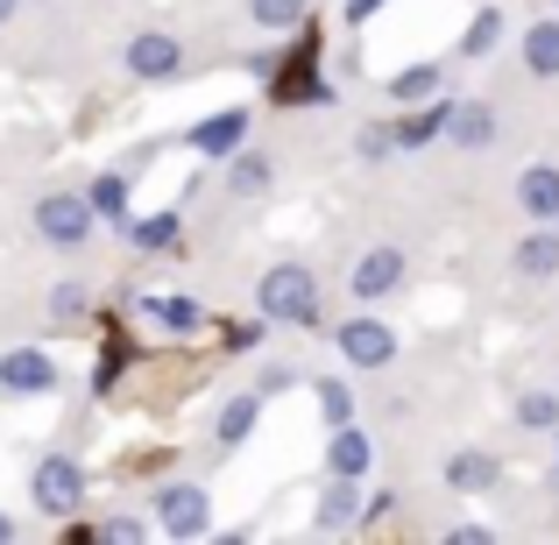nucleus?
<instances>
[{
    "label": "nucleus",
    "mask_w": 559,
    "mask_h": 545,
    "mask_svg": "<svg viewBox=\"0 0 559 545\" xmlns=\"http://www.w3.org/2000/svg\"><path fill=\"white\" fill-rule=\"evenodd\" d=\"M255 305H262V319H276V327H312L319 319V276L298 270V262H276V270H262Z\"/></svg>",
    "instance_id": "obj_1"
},
{
    "label": "nucleus",
    "mask_w": 559,
    "mask_h": 545,
    "mask_svg": "<svg viewBox=\"0 0 559 545\" xmlns=\"http://www.w3.org/2000/svg\"><path fill=\"white\" fill-rule=\"evenodd\" d=\"M93 199L85 191H50V199H36V234L43 241H57V248H79L85 234H93Z\"/></svg>",
    "instance_id": "obj_2"
},
{
    "label": "nucleus",
    "mask_w": 559,
    "mask_h": 545,
    "mask_svg": "<svg viewBox=\"0 0 559 545\" xmlns=\"http://www.w3.org/2000/svg\"><path fill=\"white\" fill-rule=\"evenodd\" d=\"M28 496H36V510H43V518H71V510L85 503V475H79V461L50 453V461L36 467V482H28Z\"/></svg>",
    "instance_id": "obj_3"
},
{
    "label": "nucleus",
    "mask_w": 559,
    "mask_h": 545,
    "mask_svg": "<svg viewBox=\"0 0 559 545\" xmlns=\"http://www.w3.org/2000/svg\"><path fill=\"white\" fill-rule=\"evenodd\" d=\"M205 524H213V510H205V489H199V482H170V489L156 496V532L199 538Z\"/></svg>",
    "instance_id": "obj_4"
},
{
    "label": "nucleus",
    "mask_w": 559,
    "mask_h": 545,
    "mask_svg": "<svg viewBox=\"0 0 559 545\" xmlns=\"http://www.w3.org/2000/svg\"><path fill=\"white\" fill-rule=\"evenodd\" d=\"M333 341H341V355L355 362V368H390L396 362V333L382 327L376 312H361V319H347L341 333H333Z\"/></svg>",
    "instance_id": "obj_5"
},
{
    "label": "nucleus",
    "mask_w": 559,
    "mask_h": 545,
    "mask_svg": "<svg viewBox=\"0 0 559 545\" xmlns=\"http://www.w3.org/2000/svg\"><path fill=\"white\" fill-rule=\"evenodd\" d=\"M121 64L135 71V79H178L185 71V43L164 36V28H142V36L121 50Z\"/></svg>",
    "instance_id": "obj_6"
},
{
    "label": "nucleus",
    "mask_w": 559,
    "mask_h": 545,
    "mask_svg": "<svg viewBox=\"0 0 559 545\" xmlns=\"http://www.w3.org/2000/svg\"><path fill=\"white\" fill-rule=\"evenodd\" d=\"M0 390H8V396H43V390H57V362L36 355V347H8V355H0Z\"/></svg>",
    "instance_id": "obj_7"
},
{
    "label": "nucleus",
    "mask_w": 559,
    "mask_h": 545,
    "mask_svg": "<svg viewBox=\"0 0 559 545\" xmlns=\"http://www.w3.org/2000/svg\"><path fill=\"white\" fill-rule=\"evenodd\" d=\"M361 503H369V496H361V482L355 475H333L326 489H319L312 524H319V532H347V524H361Z\"/></svg>",
    "instance_id": "obj_8"
},
{
    "label": "nucleus",
    "mask_w": 559,
    "mask_h": 545,
    "mask_svg": "<svg viewBox=\"0 0 559 545\" xmlns=\"http://www.w3.org/2000/svg\"><path fill=\"white\" fill-rule=\"evenodd\" d=\"M347 284H355V298H390L396 284H404V248H369V256L355 262V276H347Z\"/></svg>",
    "instance_id": "obj_9"
},
{
    "label": "nucleus",
    "mask_w": 559,
    "mask_h": 545,
    "mask_svg": "<svg viewBox=\"0 0 559 545\" xmlns=\"http://www.w3.org/2000/svg\"><path fill=\"white\" fill-rule=\"evenodd\" d=\"M447 142H453V150H489V142H496V107H489V99H453Z\"/></svg>",
    "instance_id": "obj_10"
},
{
    "label": "nucleus",
    "mask_w": 559,
    "mask_h": 545,
    "mask_svg": "<svg viewBox=\"0 0 559 545\" xmlns=\"http://www.w3.org/2000/svg\"><path fill=\"white\" fill-rule=\"evenodd\" d=\"M518 205H524V220H559V164H532L518 178Z\"/></svg>",
    "instance_id": "obj_11"
},
{
    "label": "nucleus",
    "mask_w": 559,
    "mask_h": 545,
    "mask_svg": "<svg viewBox=\"0 0 559 545\" xmlns=\"http://www.w3.org/2000/svg\"><path fill=\"white\" fill-rule=\"evenodd\" d=\"M369 461H376V447H369V433H361V425L355 418H347V425H333V439H326V467H333V475H369Z\"/></svg>",
    "instance_id": "obj_12"
},
{
    "label": "nucleus",
    "mask_w": 559,
    "mask_h": 545,
    "mask_svg": "<svg viewBox=\"0 0 559 545\" xmlns=\"http://www.w3.org/2000/svg\"><path fill=\"white\" fill-rule=\"evenodd\" d=\"M241 142H248V114L241 107H227V114H213V121L191 128V150L199 156H234Z\"/></svg>",
    "instance_id": "obj_13"
},
{
    "label": "nucleus",
    "mask_w": 559,
    "mask_h": 545,
    "mask_svg": "<svg viewBox=\"0 0 559 545\" xmlns=\"http://www.w3.org/2000/svg\"><path fill=\"white\" fill-rule=\"evenodd\" d=\"M510 270L518 276H532V284H546V276H559V234H524L518 241V256H510Z\"/></svg>",
    "instance_id": "obj_14"
},
{
    "label": "nucleus",
    "mask_w": 559,
    "mask_h": 545,
    "mask_svg": "<svg viewBox=\"0 0 559 545\" xmlns=\"http://www.w3.org/2000/svg\"><path fill=\"white\" fill-rule=\"evenodd\" d=\"M524 71H532V79H559V14L524 28Z\"/></svg>",
    "instance_id": "obj_15"
},
{
    "label": "nucleus",
    "mask_w": 559,
    "mask_h": 545,
    "mask_svg": "<svg viewBox=\"0 0 559 545\" xmlns=\"http://www.w3.org/2000/svg\"><path fill=\"white\" fill-rule=\"evenodd\" d=\"M496 482V453H481V447H461L447 461V489H461V496H475V489H489Z\"/></svg>",
    "instance_id": "obj_16"
},
{
    "label": "nucleus",
    "mask_w": 559,
    "mask_h": 545,
    "mask_svg": "<svg viewBox=\"0 0 559 545\" xmlns=\"http://www.w3.org/2000/svg\"><path fill=\"white\" fill-rule=\"evenodd\" d=\"M447 114H453V99L432 93V107H418V114H404V121H396V150H418V142L447 135Z\"/></svg>",
    "instance_id": "obj_17"
},
{
    "label": "nucleus",
    "mask_w": 559,
    "mask_h": 545,
    "mask_svg": "<svg viewBox=\"0 0 559 545\" xmlns=\"http://www.w3.org/2000/svg\"><path fill=\"white\" fill-rule=\"evenodd\" d=\"M439 85H447V71H439V64H411V71H396V79H390V99H396V107H418V99H432Z\"/></svg>",
    "instance_id": "obj_18"
},
{
    "label": "nucleus",
    "mask_w": 559,
    "mask_h": 545,
    "mask_svg": "<svg viewBox=\"0 0 559 545\" xmlns=\"http://www.w3.org/2000/svg\"><path fill=\"white\" fill-rule=\"evenodd\" d=\"M227 185H234V199H262V191H270V156H241L234 150L227 156Z\"/></svg>",
    "instance_id": "obj_19"
},
{
    "label": "nucleus",
    "mask_w": 559,
    "mask_h": 545,
    "mask_svg": "<svg viewBox=\"0 0 559 545\" xmlns=\"http://www.w3.org/2000/svg\"><path fill=\"white\" fill-rule=\"evenodd\" d=\"M85 199H93V213H99V220H114V227H128V178H121V170H107V178H93V191H85Z\"/></svg>",
    "instance_id": "obj_20"
},
{
    "label": "nucleus",
    "mask_w": 559,
    "mask_h": 545,
    "mask_svg": "<svg viewBox=\"0 0 559 545\" xmlns=\"http://www.w3.org/2000/svg\"><path fill=\"white\" fill-rule=\"evenodd\" d=\"M518 425H532V433H559V382H552V390H524L518 396Z\"/></svg>",
    "instance_id": "obj_21"
},
{
    "label": "nucleus",
    "mask_w": 559,
    "mask_h": 545,
    "mask_svg": "<svg viewBox=\"0 0 559 545\" xmlns=\"http://www.w3.org/2000/svg\"><path fill=\"white\" fill-rule=\"evenodd\" d=\"M255 411H262V390H241L227 411H219V439H227V447H241V439L255 433Z\"/></svg>",
    "instance_id": "obj_22"
},
{
    "label": "nucleus",
    "mask_w": 559,
    "mask_h": 545,
    "mask_svg": "<svg viewBox=\"0 0 559 545\" xmlns=\"http://www.w3.org/2000/svg\"><path fill=\"white\" fill-rule=\"evenodd\" d=\"M496 43H503V8H481L475 22H467V36H461V57H489Z\"/></svg>",
    "instance_id": "obj_23"
},
{
    "label": "nucleus",
    "mask_w": 559,
    "mask_h": 545,
    "mask_svg": "<svg viewBox=\"0 0 559 545\" xmlns=\"http://www.w3.org/2000/svg\"><path fill=\"white\" fill-rule=\"evenodd\" d=\"M121 234H135L142 248H178V213H150V220H128Z\"/></svg>",
    "instance_id": "obj_24"
},
{
    "label": "nucleus",
    "mask_w": 559,
    "mask_h": 545,
    "mask_svg": "<svg viewBox=\"0 0 559 545\" xmlns=\"http://www.w3.org/2000/svg\"><path fill=\"white\" fill-rule=\"evenodd\" d=\"M150 319L170 327V333H191V327H199V305H191V298H150Z\"/></svg>",
    "instance_id": "obj_25"
},
{
    "label": "nucleus",
    "mask_w": 559,
    "mask_h": 545,
    "mask_svg": "<svg viewBox=\"0 0 559 545\" xmlns=\"http://www.w3.org/2000/svg\"><path fill=\"white\" fill-rule=\"evenodd\" d=\"M312 390H319V418H326V425L355 418V390H347V382H312Z\"/></svg>",
    "instance_id": "obj_26"
},
{
    "label": "nucleus",
    "mask_w": 559,
    "mask_h": 545,
    "mask_svg": "<svg viewBox=\"0 0 559 545\" xmlns=\"http://www.w3.org/2000/svg\"><path fill=\"white\" fill-rule=\"evenodd\" d=\"M248 14H255L262 28H298L305 22V0H248Z\"/></svg>",
    "instance_id": "obj_27"
},
{
    "label": "nucleus",
    "mask_w": 559,
    "mask_h": 545,
    "mask_svg": "<svg viewBox=\"0 0 559 545\" xmlns=\"http://www.w3.org/2000/svg\"><path fill=\"white\" fill-rule=\"evenodd\" d=\"M50 312L57 319H85V284H57L50 291Z\"/></svg>",
    "instance_id": "obj_28"
},
{
    "label": "nucleus",
    "mask_w": 559,
    "mask_h": 545,
    "mask_svg": "<svg viewBox=\"0 0 559 545\" xmlns=\"http://www.w3.org/2000/svg\"><path fill=\"white\" fill-rule=\"evenodd\" d=\"M390 150H396V128H361V156H369V164H382Z\"/></svg>",
    "instance_id": "obj_29"
},
{
    "label": "nucleus",
    "mask_w": 559,
    "mask_h": 545,
    "mask_svg": "<svg viewBox=\"0 0 559 545\" xmlns=\"http://www.w3.org/2000/svg\"><path fill=\"white\" fill-rule=\"evenodd\" d=\"M376 8H390V0H341V14H347V22H369Z\"/></svg>",
    "instance_id": "obj_30"
},
{
    "label": "nucleus",
    "mask_w": 559,
    "mask_h": 545,
    "mask_svg": "<svg viewBox=\"0 0 559 545\" xmlns=\"http://www.w3.org/2000/svg\"><path fill=\"white\" fill-rule=\"evenodd\" d=\"M255 390H262V396H270V390H290V368H276V362H270V368H262V382H255Z\"/></svg>",
    "instance_id": "obj_31"
},
{
    "label": "nucleus",
    "mask_w": 559,
    "mask_h": 545,
    "mask_svg": "<svg viewBox=\"0 0 559 545\" xmlns=\"http://www.w3.org/2000/svg\"><path fill=\"white\" fill-rule=\"evenodd\" d=\"M14 8H22V0H0V22H14Z\"/></svg>",
    "instance_id": "obj_32"
},
{
    "label": "nucleus",
    "mask_w": 559,
    "mask_h": 545,
    "mask_svg": "<svg viewBox=\"0 0 559 545\" xmlns=\"http://www.w3.org/2000/svg\"><path fill=\"white\" fill-rule=\"evenodd\" d=\"M14 538V518H0V545H8Z\"/></svg>",
    "instance_id": "obj_33"
},
{
    "label": "nucleus",
    "mask_w": 559,
    "mask_h": 545,
    "mask_svg": "<svg viewBox=\"0 0 559 545\" xmlns=\"http://www.w3.org/2000/svg\"><path fill=\"white\" fill-rule=\"evenodd\" d=\"M552 8H559V0H552Z\"/></svg>",
    "instance_id": "obj_34"
}]
</instances>
